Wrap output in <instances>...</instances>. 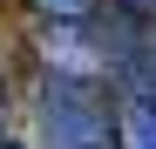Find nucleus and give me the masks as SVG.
<instances>
[{
    "label": "nucleus",
    "mask_w": 156,
    "mask_h": 149,
    "mask_svg": "<svg viewBox=\"0 0 156 149\" xmlns=\"http://www.w3.org/2000/svg\"><path fill=\"white\" fill-rule=\"evenodd\" d=\"M48 136H55V149H115L102 95L88 81H75V74H55L48 81Z\"/></svg>",
    "instance_id": "obj_1"
},
{
    "label": "nucleus",
    "mask_w": 156,
    "mask_h": 149,
    "mask_svg": "<svg viewBox=\"0 0 156 149\" xmlns=\"http://www.w3.org/2000/svg\"><path fill=\"white\" fill-rule=\"evenodd\" d=\"M34 7H41V14H55L61 27H75V20H88V14L102 7V0H34Z\"/></svg>",
    "instance_id": "obj_2"
}]
</instances>
